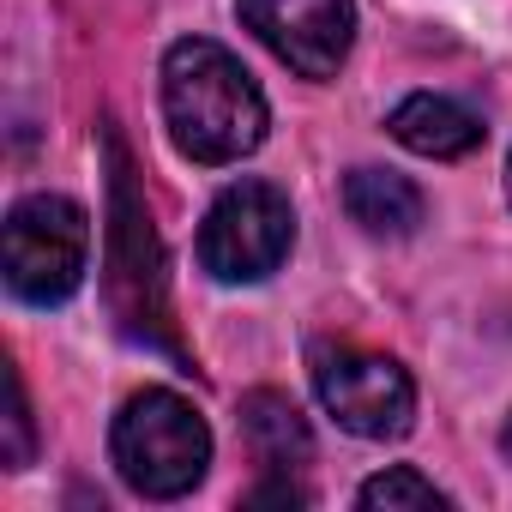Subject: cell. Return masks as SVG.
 <instances>
[{"instance_id": "obj_10", "label": "cell", "mask_w": 512, "mask_h": 512, "mask_svg": "<svg viewBox=\"0 0 512 512\" xmlns=\"http://www.w3.org/2000/svg\"><path fill=\"white\" fill-rule=\"evenodd\" d=\"M344 211L368 229V235H416L422 223V187L398 169H350L344 175Z\"/></svg>"}, {"instance_id": "obj_8", "label": "cell", "mask_w": 512, "mask_h": 512, "mask_svg": "<svg viewBox=\"0 0 512 512\" xmlns=\"http://www.w3.org/2000/svg\"><path fill=\"white\" fill-rule=\"evenodd\" d=\"M386 133L404 145V151H416V157H434V163H458V157H470L482 139H488V127L464 109V103H452V97H434V91H416V97H404L392 115H386Z\"/></svg>"}, {"instance_id": "obj_14", "label": "cell", "mask_w": 512, "mask_h": 512, "mask_svg": "<svg viewBox=\"0 0 512 512\" xmlns=\"http://www.w3.org/2000/svg\"><path fill=\"white\" fill-rule=\"evenodd\" d=\"M506 199H512V157H506Z\"/></svg>"}, {"instance_id": "obj_5", "label": "cell", "mask_w": 512, "mask_h": 512, "mask_svg": "<svg viewBox=\"0 0 512 512\" xmlns=\"http://www.w3.org/2000/svg\"><path fill=\"white\" fill-rule=\"evenodd\" d=\"M296 247V211L272 181H229L199 223V266L217 284H260Z\"/></svg>"}, {"instance_id": "obj_11", "label": "cell", "mask_w": 512, "mask_h": 512, "mask_svg": "<svg viewBox=\"0 0 512 512\" xmlns=\"http://www.w3.org/2000/svg\"><path fill=\"white\" fill-rule=\"evenodd\" d=\"M356 506H386V512H428V506H452L446 488H434L416 464H392L380 476H368L356 488Z\"/></svg>"}, {"instance_id": "obj_3", "label": "cell", "mask_w": 512, "mask_h": 512, "mask_svg": "<svg viewBox=\"0 0 512 512\" xmlns=\"http://www.w3.org/2000/svg\"><path fill=\"white\" fill-rule=\"evenodd\" d=\"M7 290L31 308H61L91 266V217L67 193H25L0 229Z\"/></svg>"}, {"instance_id": "obj_2", "label": "cell", "mask_w": 512, "mask_h": 512, "mask_svg": "<svg viewBox=\"0 0 512 512\" xmlns=\"http://www.w3.org/2000/svg\"><path fill=\"white\" fill-rule=\"evenodd\" d=\"M109 458L121 470V482L145 500H181L205 482L211 464V428L205 416L169 392V386H145L121 404L115 428H109Z\"/></svg>"}, {"instance_id": "obj_7", "label": "cell", "mask_w": 512, "mask_h": 512, "mask_svg": "<svg viewBox=\"0 0 512 512\" xmlns=\"http://www.w3.org/2000/svg\"><path fill=\"white\" fill-rule=\"evenodd\" d=\"M235 13L302 79H338L356 43V0H235Z\"/></svg>"}, {"instance_id": "obj_6", "label": "cell", "mask_w": 512, "mask_h": 512, "mask_svg": "<svg viewBox=\"0 0 512 512\" xmlns=\"http://www.w3.org/2000/svg\"><path fill=\"white\" fill-rule=\"evenodd\" d=\"M308 368H314L320 404L356 440H398V434H410V422H416V380L404 374V362H392L380 350H356V344H314Z\"/></svg>"}, {"instance_id": "obj_9", "label": "cell", "mask_w": 512, "mask_h": 512, "mask_svg": "<svg viewBox=\"0 0 512 512\" xmlns=\"http://www.w3.org/2000/svg\"><path fill=\"white\" fill-rule=\"evenodd\" d=\"M241 428H247V446L260 458L266 482H296L314 464V434H308L302 410L284 392H247L241 398Z\"/></svg>"}, {"instance_id": "obj_4", "label": "cell", "mask_w": 512, "mask_h": 512, "mask_svg": "<svg viewBox=\"0 0 512 512\" xmlns=\"http://www.w3.org/2000/svg\"><path fill=\"white\" fill-rule=\"evenodd\" d=\"M109 163H115V175H109V211H115V229H109V296H115V314H121V326L133 338L169 350L187 368V356H181V344L169 332V308H163V253H157L145 199L133 187V169H127V151H121L115 133H109Z\"/></svg>"}, {"instance_id": "obj_13", "label": "cell", "mask_w": 512, "mask_h": 512, "mask_svg": "<svg viewBox=\"0 0 512 512\" xmlns=\"http://www.w3.org/2000/svg\"><path fill=\"white\" fill-rule=\"evenodd\" d=\"M500 446H506V458H512V422H506V434H500Z\"/></svg>"}, {"instance_id": "obj_12", "label": "cell", "mask_w": 512, "mask_h": 512, "mask_svg": "<svg viewBox=\"0 0 512 512\" xmlns=\"http://www.w3.org/2000/svg\"><path fill=\"white\" fill-rule=\"evenodd\" d=\"M37 452V428H31V398H25V374L7 368V464L25 470Z\"/></svg>"}, {"instance_id": "obj_1", "label": "cell", "mask_w": 512, "mask_h": 512, "mask_svg": "<svg viewBox=\"0 0 512 512\" xmlns=\"http://www.w3.org/2000/svg\"><path fill=\"white\" fill-rule=\"evenodd\" d=\"M163 121L181 157L193 163H241L266 145L272 109L253 73L211 37H181L163 55Z\"/></svg>"}]
</instances>
